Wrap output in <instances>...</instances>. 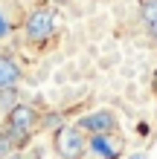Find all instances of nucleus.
<instances>
[{
    "label": "nucleus",
    "instance_id": "9d476101",
    "mask_svg": "<svg viewBox=\"0 0 157 159\" xmlns=\"http://www.w3.org/2000/svg\"><path fill=\"white\" fill-rule=\"evenodd\" d=\"M149 32H151V41L157 43V26H151V29H149Z\"/></svg>",
    "mask_w": 157,
    "mask_h": 159
},
{
    "label": "nucleus",
    "instance_id": "423d86ee",
    "mask_svg": "<svg viewBox=\"0 0 157 159\" xmlns=\"http://www.w3.org/2000/svg\"><path fill=\"white\" fill-rule=\"evenodd\" d=\"M90 151H96L102 159H119V142H114V136H90L87 142Z\"/></svg>",
    "mask_w": 157,
    "mask_h": 159
},
{
    "label": "nucleus",
    "instance_id": "f257e3e1",
    "mask_svg": "<svg viewBox=\"0 0 157 159\" xmlns=\"http://www.w3.org/2000/svg\"><path fill=\"white\" fill-rule=\"evenodd\" d=\"M38 127V110L32 104H15L6 116V133L12 136L15 145H26L29 136Z\"/></svg>",
    "mask_w": 157,
    "mask_h": 159
},
{
    "label": "nucleus",
    "instance_id": "9b49d317",
    "mask_svg": "<svg viewBox=\"0 0 157 159\" xmlns=\"http://www.w3.org/2000/svg\"><path fill=\"white\" fill-rule=\"evenodd\" d=\"M6 159H23V156H21V153H9Z\"/></svg>",
    "mask_w": 157,
    "mask_h": 159
},
{
    "label": "nucleus",
    "instance_id": "1a4fd4ad",
    "mask_svg": "<svg viewBox=\"0 0 157 159\" xmlns=\"http://www.w3.org/2000/svg\"><path fill=\"white\" fill-rule=\"evenodd\" d=\"M6 32H9V23L3 20V15H0V38H3V35H6Z\"/></svg>",
    "mask_w": 157,
    "mask_h": 159
},
{
    "label": "nucleus",
    "instance_id": "20e7f679",
    "mask_svg": "<svg viewBox=\"0 0 157 159\" xmlns=\"http://www.w3.org/2000/svg\"><path fill=\"white\" fill-rule=\"evenodd\" d=\"M116 125L119 121H116V116L110 113V110H93V113H85L76 121V127L90 133V136H108V133L116 130Z\"/></svg>",
    "mask_w": 157,
    "mask_h": 159
},
{
    "label": "nucleus",
    "instance_id": "7ed1b4c3",
    "mask_svg": "<svg viewBox=\"0 0 157 159\" xmlns=\"http://www.w3.org/2000/svg\"><path fill=\"white\" fill-rule=\"evenodd\" d=\"M85 151H87V136L76 125H64L55 133V153L61 159H81Z\"/></svg>",
    "mask_w": 157,
    "mask_h": 159
},
{
    "label": "nucleus",
    "instance_id": "39448f33",
    "mask_svg": "<svg viewBox=\"0 0 157 159\" xmlns=\"http://www.w3.org/2000/svg\"><path fill=\"white\" fill-rule=\"evenodd\" d=\"M21 67H17L15 58H9V55H0V90L6 87H17V81H21Z\"/></svg>",
    "mask_w": 157,
    "mask_h": 159
},
{
    "label": "nucleus",
    "instance_id": "0eeeda50",
    "mask_svg": "<svg viewBox=\"0 0 157 159\" xmlns=\"http://www.w3.org/2000/svg\"><path fill=\"white\" fill-rule=\"evenodd\" d=\"M140 20L145 29H151V26H157V0H145L143 9H140Z\"/></svg>",
    "mask_w": 157,
    "mask_h": 159
},
{
    "label": "nucleus",
    "instance_id": "f03ea898",
    "mask_svg": "<svg viewBox=\"0 0 157 159\" xmlns=\"http://www.w3.org/2000/svg\"><path fill=\"white\" fill-rule=\"evenodd\" d=\"M55 12L47 6H38V9H32L29 15H26V20H23V32H26V41H32V43H47L52 35H55Z\"/></svg>",
    "mask_w": 157,
    "mask_h": 159
},
{
    "label": "nucleus",
    "instance_id": "6e6552de",
    "mask_svg": "<svg viewBox=\"0 0 157 159\" xmlns=\"http://www.w3.org/2000/svg\"><path fill=\"white\" fill-rule=\"evenodd\" d=\"M0 101H3V107H9V110H12V107L17 104V90H15V87L0 90Z\"/></svg>",
    "mask_w": 157,
    "mask_h": 159
}]
</instances>
